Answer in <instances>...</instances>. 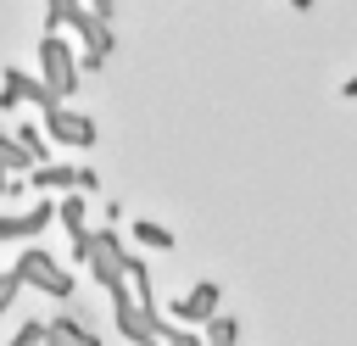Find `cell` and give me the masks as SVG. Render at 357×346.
I'll return each mask as SVG.
<instances>
[]
</instances>
